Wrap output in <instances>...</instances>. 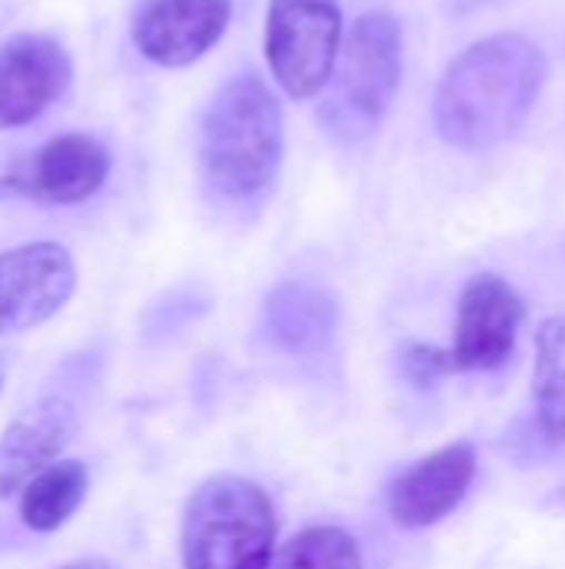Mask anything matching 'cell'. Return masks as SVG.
<instances>
[{"label": "cell", "mask_w": 565, "mask_h": 569, "mask_svg": "<svg viewBox=\"0 0 565 569\" xmlns=\"http://www.w3.org/2000/svg\"><path fill=\"white\" fill-rule=\"evenodd\" d=\"M77 290V263L63 243L37 240L0 253V337L53 320Z\"/></svg>", "instance_id": "8992f818"}, {"label": "cell", "mask_w": 565, "mask_h": 569, "mask_svg": "<svg viewBox=\"0 0 565 569\" xmlns=\"http://www.w3.org/2000/svg\"><path fill=\"white\" fill-rule=\"evenodd\" d=\"M266 569H363V557L346 530L310 527L296 533Z\"/></svg>", "instance_id": "2e32d148"}, {"label": "cell", "mask_w": 565, "mask_h": 569, "mask_svg": "<svg viewBox=\"0 0 565 569\" xmlns=\"http://www.w3.org/2000/svg\"><path fill=\"white\" fill-rule=\"evenodd\" d=\"M113 157L90 133H60L0 177V190L33 203L70 207L90 200L110 177Z\"/></svg>", "instance_id": "52a82bcc"}, {"label": "cell", "mask_w": 565, "mask_h": 569, "mask_svg": "<svg viewBox=\"0 0 565 569\" xmlns=\"http://www.w3.org/2000/svg\"><path fill=\"white\" fill-rule=\"evenodd\" d=\"M536 410L549 440L565 443V317H549L536 330Z\"/></svg>", "instance_id": "9a60e30c"}, {"label": "cell", "mask_w": 565, "mask_h": 569, "mask_svg": "<svg viewBox=\"0 0 565 569\" xmlns=\"http://www.w3.org/2000/svg\"><path fill=\"white\" fill-rule=\"evenodd\" d=\"M233 0H140L130 17L133 47L157 67H190L213 50Z\"/></svg>", "instance_id": "30bf717a"}, {"label": "cell", "mask_w": 565, "mask_h": 569, "mask_svg": "<svg viewBox=\"0 0 565 569\" xmlns=\"http://www.w3.org/2000/svg\"><path fill=\"white\" fill-rule=\"evenodd\" d=\"M87 487L90 477L80 460H57L43 467L20 490V523L33 533H57L63 523L73 520V513L87 500Z\"/></svg>", "instance_id": "5bb4252c"}, {"label": "cell", "mask_w": 565, "mask_h": 569, "mask_svg": "<svg viewBox=\"0 0 565 569\" xmlns=\"http://www.w3.org/2000/svg\"><path fill=\"white\" fill-rule=\"evenodd\" d=\"M476 477L473 443H453L403 470L390 487V517L403 530H426L450 517L470 493Z\"/></svg>", "instance_id": "8fae6325"}, {"label": "cell", "mask_w": 565, "mask_h": 569, "mask_svg": "<svg viewBox=\"0 0 565 569\" xmlns=\"http://www.w3.org/2000/svg\"><path fill=\"white\" fill-rule=\"evenodd\" d=\"M273 540L276 513L253 480L220 473L186 500L183 569H266Z\"/></svg>", "instance_id": "3957f363"}, {"label": "cell", "mask_w": 565, "mask_h": 569, "mask_svg": "<svg viewBox=\"0 0 565 569\" xmlns=\"http://www.w3.org/2000/svg\"><path fill=\"white\" fill-rule=\"evenodd\" d=\"M546 53L523 33H496L463 50L440 90L433 120L460 150H486L513 137L546 83Z\"/></svg>", "instance_id": "6da1fadb"}, {"label": "cell", "mask_w": 565, "mask_h": 569, "mask_svg": "<svg viewBox=\"0 0 565 569\" xmlns=\"http://www.w3.org/2000/svg\"><path fill=\"white\" fill-rule=\"evenodd\" d=\"M343 50L340 0H270L266 60L293 100H313L330 87Z\"/></svg>", "instance_id": "5b68a950"}, {"label": "cell", "mask_w": 565, "mask_h": 569, "mask_svg": "<svg viewBox=\"0 0 565 569\" xmlns=\"http://www.w3.org/2000/svg\"><path fill=\"white\" fill-rule=\"evenodd\" d=\"M340 327V303L330 290L290 280L280 283L263 307V333L266 340L293 357H316L326 350Z\"/></svg>", "instance_id": "7c38bea8"}, {"label": "cell", "mask_w": 565, "mask_h": 569, "mask_svg": "<svg viewBox=\"0 0 565 569\" xmlns=\"http://www.w3.org/2000/svg\"><path fill=\"white\" fill-rule=\"evenodd\" d=\"M526 323V300L496 273H480L463 287L456 313V340L450 347L456 373L496 370L513 350Z\"/></svg>", "instance_id": "ba28073f"}, {"label": "cell", "mask_w": 565, "mask_h": 569, "mask_svg": "<svg viewBox=\"0 0 565 569\" xmlns=\"http://www.w3.org/2000/svg\"><path fill=\"white\" fill-rule=\"evenodd\" d=\"M403 373H406L416 387H433L436 380L456 373V363H453V353H450V350L413 343V347L403 350Z\"/></svg>", "instance_id": "e0dca14e"}, {"label": "cell", "mask_w": 565, "mask_h": 569, "mask_svg": "<svg viewBox=\"0 0 565 569\" xmlns=\"http://www.w3.org/2000/svg\"><path fill=\"white\" fill-rule=\"evenodd\" d=\"M403 73V37L400 23L383 13H363L343 57L336 60L330 93L320 107V123L340 143H363L386 117Z\"/></svg>", "instance_id": "277c9868"}, {"label": "cell", "mask_w": 565, "mask_h": 569, "mask_svg": "<svg viewBox=\"0 0 565 569\" xmlns=\"http://www.w3.org/2000/svg\"><path fill=\"white\" fill-rule=\"evenodd\" d=\"M283 163V110L253 70L230 77L210 100L200 127L206 187L226 203L260 200Z\"/></svg>", "instance_id": "7a4b0ae2"}, {"label": "cell", "mask_w": 565, "mask_h": 569, "mask_svg": "<svg viewBox=\"0 0 565 569\" xmlns=\"http://www.w3.org/2000/svg\"><path fill=\"white\" fill-rule=\"evenodd\" d=\"M73 57L50 33H17L0 43V130L43 117L70 87Z\"/></svg>", "instance_id": "9c48e42d"}, {"label": "cell", "mask_w": 565, "mask_h": 569, "mask_svg": "<svg viewBox=\"0 0 565 569\" xmlns=\"http://www.w3.org/2000/svg\"><path fill=\"white\" fill-rule=\"evenodd\" d=\"M63 569H113L107 560H77V563H70V567Z\"/></svg>", "instance_id": "ac0fdd59"}, {"label": "cell", "mask_w": 565, "mask_h": 569, "mask_svg": "<svg viewBox=\"0 0 565 569\" xmlns=\"http://www.w3.org/2000/svg\"><path fill=\"white\" fill-rule=\"evenodd\" d=\"M70 407L57 397L33 403L23 417H17L0 437V497L23 490L27 480L57 463V453L70 440Z\"/></svg>", "instance_id": "4fadbf2b"}]
</instances>
